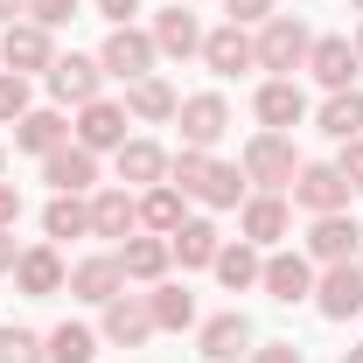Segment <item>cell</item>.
<instances>
[{
	"mask_svg": "<svg viewBox=\"0 0 363 363\" xmlns=\"http://www.w3.org/2000/svg\"><path fill=\"white\" fill-rule=\"evenodd\" d=\"M168 182H175L182 196L210 203V210H238V196H245V168H230V161H210L203 147H182L175 161H168Z\"/></svg>",
	"mask_w": 363,
	"mask_h": 363,
	"instance_id": "1",
	"label": "cell"
},
{
	"mask_svg": "<svg viewBox=\"0 0 363 363\" xmlns=\"http://www.w3.org/2000/svg\"><path fill=\"white\" fill-rule=\"evenodd\" d=\"M308 49H315L308 21H294V14H272L266 28H259V70H279V77H294V70L308 63Z\"/></svg>",
	"mask_w": 363,
	"mask_h": 363,
	"instance_id": "2",
	"label": "cell"
},
{
	"mask_svg": "<svg viewBox=\"0 0 363 363\" xmlns=\"http://www.w3.org/2000/svg\"><path fill=\"white\" fill-rule=\"evenodd\" d=\"M286 189H294V203H301V210H315V217L350 210V196H357V189L342 182V168H335V161H301V175L286 182Z\"/></svg>",
	"mask_w": 363,
	"mask_h": 363,
	"instance_id": "3",
	"label": "cell"
},
{
	"mask_svg": "<svg viewBox=\"0 0 363 363\" xmlns=\"http://www.w3.org/2000/svg\"><path fill=\"white\" fill-rule=\"evenodd\" d=\"M294 175H301V154H294L286 133H259L252 147H245V182H259L266 196H279Z\"/></svg>",
	"mask_w": 363,
	"mask_h": 363,
	"instance_id": "4",
	"label": "cell"
},
{
	"mask_svg": "<svg viewBox=\"0 0 363 363\" xmlns=\"http://www.w3.org/2000/svg\"><path fill=\"white\" fill-rule=\"evenodd\" d=\"M175 126H182V147H203V154H210V147L230 133V105L217 91H196V98L175 105Z\"/></svg>",
	"mask_w": 363,
	"mask_h": 363,
	"instance_id": "5",
	"label": "cell"
},
{
	"mask_svg": "<svg viewBox=\"0 0 363 363\" xmlns=\"http://www.w3.org/2000/svg\"><path fill=\"white\" fill-rule=\"evenodd\" d=\"M154 56H161V49H154V35H147V28H133V21H126V28H112V35H105V49H98L105 77H126V84H133V77H154Z\"/></svg>",
	"mask_w": 363,
	"mask_h": 363,
	"instance_id": "6",
	"label": "cell"
},
{
	"mask_svg": "<svg viewBox=\"0 0 363 363\" xmlns=\"http://www.w3.org/2000/svg\"><path fill=\"white\" fill-rule=\"evenodd\" d=\"M315 308L328 321H350V315H363V266L357 259H342V266H328L315 279Z\"/></svg>",
	"mask_w": 363,
	"mask_h": 363,
	"instance_id": "7",
	"label": "cell"
},
{
	"mask_svg": "<svg viewBox=\"0 0 363 363\" xmlns=\"http://www.w3.org/2000/svg\"><path fill=\"white\" fill-rule=\"evenodd\" d=\"M259 286H266L272 301H315V259L308 252H272L266 259V272H259Z\"/></svg>",
	"mask_w": 363,
	"mask_h": 363,
	"instance_id": "8",
	"label": "cell"
},
{
	"mask_svg": "<svg viewBox=\"0 0 363 363\" xmlns=\"http://www.w3.org/2000/svg\"><path fill=\"white\" fill-rule=\"evenodd\" d=\"M43 182L56 189V196H84L91 182H98V154L77 147V140H63L56 154H43Z\"/></svg>",
	"mask_w": 363,
	"mask_h": 363,
	"instance_id": "9",
	"label": "cell"
},
{
	"mask_svg": "<svg viewBox=\"0 0 363 363\" xmlns=\"http://www.w3.org/2000/svg\"><path fill=\"white\" fill-rule=\"evenodd\" d=\"M0 63H7L14 77H28V70H49V63H56V49H49V28H35V21H7V35H0Z\"/></svg>",
	"mask_w": 363,
	"mask_h": 363,
	"instance_id": "10",
	"label": "cell"
},
{
	"mask_svg": "<svg viewBox=\"0 0 363 363\" xmlns=\"http://www.w3.org/2000/svg\"><path fill=\"white\" fill-rule=\"evenodd\" d=\"M77 147H91V154H119V147H126V105L91 98L84 112H77Z\"/></svg>",
	"mask_w": 363,
	"mask_h": 363,
	"instance_id": "11",
	"label": "cell"
},
{
	"mask_svg": "<svg viewBox=\"0 0 363 363\" xmlns=\"http://www.w3.org/2000/svg\"><path fill=\"white\" fill-rule=\"evenodd\" d=\"M98 84H105V63H98V56H56V63H49V91H56L63 105H91Z\"/></svg>",
	"mask_w": 363,
	"mask_h": 363,
	"instance_id": "12",
	"label": "cell"
},
{
	"mask_svg": "<svg viewBox=\"0 0 363 363\" xmlns=\"http://www.w3.org/2000/svg\"><path fill=\"white\" fill-rule=\"evenodd\" d=\"M147 335H154V308H147L140 294H112V301H105V342L140 350Z\"/></svg>",
	"mask_w": 363,
	"mask_h": 363,
	"instance_id": "13",
	"label": "cell"
},
{
	"mask_svg": "<svg viewBox=\"0 0 363 363\" xmlns=\"http://www.w3.org/2000/svg\"><path fill=\"white\" fill-rule=\"evenodd\" d=\"M308 70H315L328 91H350V84H357V70H363V56H357L350 35H321V43L308 49Z\"/></svg>",
	"mask_w": 363,
	"mask_h": 363,
	"instance_id": "14",
	"label": "cell"
},
{
	"mask_svg": "<svg viewBox=\"0 0 363 363\" xmlns=\"http://www.w3.org/2000/svg\"><path fill=\"white\" fill-rule=\"evenodd\" d=\"M140 230V196L133 189H105V196H91V238H133Z\"/></svg>",
	"mask_w": 363,
	"mask_h": 363,
	"instance_id": "15",
	"label": "cell"
},
{
	"mask_svg": "<svg viewBox=\"0 0 363 363\" xmlns=\"http://www.w3.org/2000/svg\"><path fill=\"white\" fill-rule=\"evenodd\" d=\"M119 286H126L119 252H98V259H77V266H70V294H77V301H91V308H105Z\"/></svg>",
	"mask_w": 363,
	"mask_h": 363,
	"instance_id": "16",
	"label": "cell"
},
{
	"mask_svg": "<svg viewBox=\"0 0 363 363\" xmlns=\"http://www.w3.org/2000/svg\"><path fill=\"white\" fill-rule=\"evenodd\" d=\"M357 245H363V230L357 217H315V230H308V259H321V266H342V259H357Z\"/></svg>",
	"mask_w": 363,
	"mask_h": 363,
	"instance_id": "17",
	"label": "cell"
},
{
	"mask_svg": "<svg viewBox=\"0 0 363 363\" xmlns=\"http://www.w3.org/2000/svg\"><path fill=\"white\" fill-rule=\"evenodd\" d=\"M196 350H203L210 363H238L245 350H252V321L238 315V308H230V315H210L203 335H196Z\"/></svg>",
	"mask_w": 363,
	"mask_h": 363,
	"instance_id": "18",
	"label": "cell"
},
{
	"mask_svg": "<svg viewBox=\"0 0 363 363\" xmlns=\"http://www.w3.org/2000/svg\"><path fill=\"white\" fill-rule=\"evenodd\" d=\"M203 63H210L217 77H238V70H252V63H259V43H252L238 21H224L217 35H203Z\"/></svg>",
	"mask_w": 363,
	"mask_h": 363,
	"instance_id": "19",
	"label": "cell"
},
{
	"mask_svg": "<svg viewBox=\"0 0 363 363\" xmlns=\"http://www.w3.org/2000/svg\"><path fill=\"white\" fill-rule=\"evenodd\" d=\"M63 279H70V272H63V259H56L49 245H35V252H21V259H14V286H21L28 301H49V294H63Z\"/></svg>",
	"mask_w": 363,
	"mask_h": 363,
	"instance_id": "20",
	"label": "cell"
},
{
	"mask_svg": "<svg viewBox=\"0 0 363 363\" xmlns=\"http://www.w3.org/2000/svg\"><path fill=\"white\" fill-rule=\"evenodd\" d=\"M168 252H175L182 266H217L224 238H217V224H210V217H182V224L168 230Z\"/></svg>",
	"mask_w": 363,
	"mask_h": 363,
	"instance_id": "21",
	"label": "cell"
},
{
	"mask_svg": "<svg viewBox=\"0 0 363 363\" xmlns=\"http://www.w3.org/2000/svg\"><path fill=\"white\" fill-rule=\"evenodd\" d=\"M259 119H266V133L301 126V119H308V98H301V84H294V77H272V84H259Z\"/></svg>",
	"mask_w": 363,
	"mask_h": 363,
	"instance_id": "22",
	"label": "cell"
},
{
	"mask_svg": "<svg viewBox=\"0 0 363 363\" xmlns=\"http://www.w3.org/2000/svg\"><path fill=\"white\" fill-rule=\"evenodd\" d=\"M238 230H245V245H279L286 238V196H252L245 203V217H238Z\"/></svg>",
	"mask_w": 363,
	"mask_h": 363,
	"instance_id": "23",
	"label": "cell"
},
{
	"mask_svg": "<svg viewBox=\"0 0 363 363\" xmlns=\"http://www.w3.org/2000/svg\"><path fill=\"white\" fill-rule=\"evenodd\" d=\"M147 35H154V49H161V56H196V49H203V28H196V14H189V7H168V14H154V28H147Z\"/></svg>",
	"mask_w": 363,
	"mask_h": 363,
	"instance_id": "24",
	"label": "cell"
},
{
	"mask_svg": "<svg viewBox=\"0 0 363 363\" xmlns=\"http://www.w3.org/2000/svg\"><path fill=\"white\" fill-rule=\"evenodd\" d=\"M168 259H175L168 238H126V245H119V272H126V279H147V286H161Z\"/></svg>",
	"mask_w": 363,
	"mask_h": 363,
	"instance_id": "25",
	"label": "cell"
},
{
	"mask_svg": "<svg viewBox=\"0 0 363 363\" xmlns=\"http://www.w3.org/2000/svg\"><path fill=\"white\" fill-rule=\"evenodd\" d=\"M315 126L328 140H363V91L350 84V91H328V105L315 112Z\"/></svg>",
	"mask_w": 363,
	"mask_h": 363,
	"instance_id": "26",
	"label": "cell"
},
{
	"mask_svg": "<svg viewBox=\"0 0 363 363\" xmlns=\"http://www.w3.org/2000/svg\"><path fill=\"white\" fill-rule=\"evenodd\" d=\"M63 140H70V126H63V112H49V105H43V112L28 105L21 126H14V147H28V154H56Z\"/></svg>",
	"mask_w": 363,
	"mask_h": 363,
	"instance_id": "27",
	"label": "cell"
},
{
	"mask_svg": "<svg viewBox=\"0 0 363 363\" xmlns=\"http://www.w3.org/2000/svg\"><path fill=\"white\" fill-rule=\"evenodd\" d=\"M175 91L161 84V77H133V84H126V112H133V119H147V126H161V119H175Z\"/></svg>",
	"mask_w": 363,
	"mask_h": 363,
	"instance_id": "28",
	"label": "cell"
},
{
	"mask_svg": "<svg viewBox=\"0 0 363 363\" xmlns=\"http://www.w3.org/2000/svg\"><path fill=\"white\" fill-rule=\"evenodd\" d=\"M217 279H224L230 294H245V286H259V272H266V259H259V245H245V238H238V245H224V252H217Z\"/></svg>",
	"mask_w": 363,
	"mask_h": 363,
	"instance_id": "29",
	"label": "cell"
},
{
	"mask_svg": "<svg viewBox=\"0 0 363 363\" xmlns=\"http://www.w3.org/2000/svg\"><path fill=\"white\" fill-rule=\"evenodd\" d=\"M161 175H168V154H161L154 140H126V147H119V182H140V189H154Z\"/></svg>",
	"mask_w": 363,
	"mask_h": 363,
	"instance_id": "30",
	"label": "cell"
},
{
	"mask_svg": "<svg viewBox=\"0 0 363 363\" xmlns=\"http://www.w3.org/2000/svg\"><path fill=\"white\" fill-rule=\"evenodd\" d=\"M140 224L154 230V238H168V230L182 224V189L175 182H154V189L140 196Z\"/></svg>",
	"mask_w": 363,
	"mask_h": 363,
	"instance_id": "31",
	"label": "cell"
},
{
	"mask_svg": "<svg viewBox=\"0 0 363 363\" xmlns=\"http://www.w3.org/2000/svg\"><path fill=\"white\" fill-rule=\"evenodd\" d=\"M43 357L49 363H91V357H98V335L77 328V321H63V328H49V335H43Z\"/></svg>",
	"mask_w": 363,
	"mask_h": 363,
	"instance_id": "32",
	"label": "cell"
},
{
	"mask_svg": "<svg viewBox=\"0 0 363 363\" xmlns=\"http://www.w3.org/2000/svg\"><path fill=\"white\" fill-rule=\"evenodd\" d=\"M43 230H49V238H91V203H84V196H49Z\"/></svg>",
	"mask_w": 363,
	"mask_h": 363,
	"instance_id": "33",
	"label": "cell"
},
{
	"mask_svg": "<svg viewBox=\"0 0 363 363\" xmlns=\"http://www.w3.org/2000/svg\"><path fill=\"white\" fill-rule=\"evenodd\" d=\"M147 308H154V328H189L196 321V294L189 286H154Z\"/></svg>",
	"mask_w": 363,
	"mask_h": 363,
	"instance_id": "34",
	"label": "cell"
},
{
	"mask_svg": "<svg viewBox=\"0 0 363 363\" xmlns=\"http://www.w3.org/2000/svg\"><path fill=\"white\" fill-rule=\"evenodd\" d=\"M0 363H43V335L35 328H0Z\"/></svg>",
	"mask_w": 363,
	"mask_h": 363,
	"instance_id": "35",
	"label": "cell"
},
{
	"mask_svg": "<svg viewBox=\"0 0 363 363\" xmlns=\"http://www.w3.org/2000/svg\"><path fill=\"white\" fill-rule=\"evenodd\" d=\"M21 112H28V77L0 70V126H21Z\"/></svg>",
	"mask_w": 363,
	"mask_h": 363,
	"instance_id": "36",
	"label": "cell"
},
{
	"mask_svg": "<svg viewBox=\"0 0 363 363\" xmlns=\"http://www.w3.org/2000/svg\"><path fill=\"white\" fill-rule=\"evenodd\" d=\"M28 21L35 28H63V21H77V0H28Z\"/></svg>",
	"mask_w": 363,
	"mask_h": 363,
	"instance_id": "37",
	"label": "cell"
},
{
	"mask_svg": "<svg viewBox=\"0 0 363 363\" xmlns=\"http://www.w3.org/2000/svg\"><path fill=\"white\" fill-rule=\"evenodd\" d=\"M230 7V21H238V28H245V21H272V14H279V0H224Z\"/></svg>",
	"mask_w": 363,
	"mask_h": 363,
	"instance_id": "38",
	"label": "cell"
},
{
	"mask_svg": "<svg viewBox=\"0 0 363 363\" xmlns=\"http://www.w3.org/2000/svg\"><path fill=\"white\" fill-rule=\"evenodd\" d=\"M335 168H342V182L363 196V140H342V161H335Z\"/></svg>",
	"mask_w": 363,
	"mask_h": 363,
	"instance_id": "39",
	"label": "cell"
},
{
	"mask_svg": "<svg viewBox=\"0 0 363 363\" xmlns=\"http://www.w3.org/2000/svg\"><path fill=\"white\" fill-rule=\"evenodd\" d=\"M252 363H308L294 342H266V350H252Z\"/></svg>",
	"mask_w": 363,
	"mask_h": 363,
	"instance_id": "40",
	"label": "cell"
},
{
	"mask_svg": "<svg viewBox=\"0 0 363 363\" xmlns=\"http://www.w3.org/2000/svg\"><path fill=\"white\" fill-rule=\"evenodd\" d=\"M14 224H21V189L0 182V230H14Z\"/></svg>",
	"mask_w": 363,
	"mask_h": 363,
	"instance_id": "41",
	"label": "cell"
},
{
	"mask_svg": "<svg viewBox=\"0 0 363 363\" xmlns=\"http://www.w3.org/2000/svg\"><path fill=\"white\" fill-rule=\"evenodd\" d=\"M98 7H105V21H112V28H126V21L140 14V0H98Z\"/></svg>",
	"mask_w": 363,
	"mask_h": 363,
	"instance_id": "42",
	"label": "cell"
},
{
	"mask_svg": "<svg viewBox=\"0 0 363 363\" xmlns=\"http://www.w3.org/2000/svg\"><path fill=\"white\" fill-rule=\"evenodd\" d=\"M14 259H21L14 252V230H0V272H14Z\"/></svg>",
	"mask_w": 363,
	"mask_h": 363,
	"instance_id": "43",
	"label": "cell"
},
{
	"mask_svg": "<svg viewBox=\"0 0 363 363\" xmlns=\"http://www.w3.org/2000/svg\"><path fill=\"white\" fill-rule=\"evenodd\" d=\"M14 14H28V0H0V21H14Z\"/></svg>",
	"mask_w": 363,
	"mask_h": 363,
	"instance_id": "44",
	"label": "cell"
},
{
	"mask_svg": "<svg viewBox=\"0 0 363 363\" xmlns=\"http://www.w3.org/2000/svg\"><path fill=\"white\" fill-rule=\"evenodd\" d=\"M342 363H363V350H342Z\"/></svg>",
	"mask_w": 363,
	"mask_h": 363,
	"instance_id": "45",
	"label": "cell"
},
{
	"mask_svg": "<svg viewBox=\"0 0 363 363\" xmlns=\"http://www.w3.org/2000/svg\"><path fill=\"white\" fill-rule=\"evenodd\" d=\"M357 56H363V28H357Z\"/></svg>",
	"mask_w": 363,
	"mask_h": 363,
	"instance_id": "46",
	"label": "cell"
},
{
	"mask_svg": "<svg viewBox=\"0 0 363 363\" xmlns=\"http://www.w3.org/2000/svg\"><path fill=\"white\" fill-rule=\"evenodd\" d=\"M0 168H7V147H0Z\"/></svg>",
	"mask_w": 363,
	"mask_h": 363,
	"instance_id": "47",
	"label": "cell"
},
{
	"mask_svg": "<svg viewBox=\"0 0 363 363\" xmlns=\"http://www.w3.org/2000/svg\"><path fill=\"white\" fill-rule=\"evenodd\" d=\"M182 7H189V0H182Z\"/></svg>",
	"mask_w": 363,
	"mask_h": 363,
	"instance_id": "48",
	"label": "cell"
},
{
	"mask_svg": "<svg viewBox=\"0 0 363 363\" xmlns=\"http://www.w3.org/2000/svg\"><path fill=\"white\" fill-rule=\"evenodd\" d=\"M357 7H363V0H357Z\"/></svg>",
	"mask_w": 363,
	"mask_h": 363,
	"instance_id": "49",
	"label": "cell"
}]
</instances>
